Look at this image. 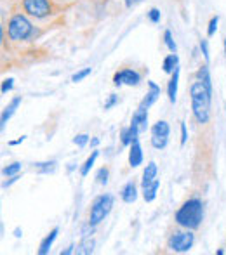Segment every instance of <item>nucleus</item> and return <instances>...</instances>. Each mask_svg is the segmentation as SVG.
<instances>
[{
	"instance_id": "1",
	"label": "nucleus",
	"mask_w": 226,
	"mask_h": 255,
	"mask_svg": "<svg viewBox=\"0 0 226 255\" xmlns=\"http://www.w3.org/2000/svg\"><path fill=\"white\" fill-rule=\"evenodd\" d=\"M192 96V113L199 124L206 125L211 120V103H213V91L207 89L206 84L200 80L193 82L190 87Z\"/></svg>"
},
{
	"instance_id": "2",
	"label": "nucleus",
	"mask_w": 226,
	"mask_h": 255,
	"mask_svg": "<svg viewBox=\"0 0 226 255\" xmlns=\"http://www.w3.org/2000/svg\"><path fill=\"white\" fill-rule=\"evenodd\" d=\"M204 214H206V210H204L202 200L190 198L178 208V212H176V215H174V221H176V224L181 226V228L195 231V229H199L200 224H202Z\"/></svg>"
},
{
	"instance_id": "3",
	"label": "nucleus",
	"mask_w": 226,
	"mask_h": 255,
	"mask_svg": "<svg viewBox=\"0 0 226 255\" xmlns=\"http://www.w3.org/2000/svg\"><path fill=\"white\" fill-rule=\"evenodd\" d=\"M7 35L12 42H24V40H33L40 35V31L33 26L28 16L24 12L12 14L7 23Z\"/></svg>"
},
{
	"instance_id": "4",
	"label": "nucleus",
	"mask_w": 226,
	"mask_h": 255,
	"mask_svg": "<svg viewBox=\"0 0 226 255\" xmlns=\"http://www.w3.org/2000/svg\"><path fill=\"white\" fill-rule=\"evenodd\" d=\"M21 9L26 16L35 19H45L57 12V3L56 0H23Z\"/></svg>"
},
{
	"instance_id": "5",
	"label": "nucleus",
	"mask_w": 226,
	"mask_h": 255,
	"mask_svg": "<svg viewBox=\"0 0 226 255\" xmlns=\"http://www.w3.org/2000/svg\"><path fill=\"white\" fill-rule=\"evenodd\" d=\"M113 196L112 195H99L94 198V202L91 205V212H89V222L92 226H98L108 217V214L113 208Z\"/></svg>"
},
{
	"instance_id": "6",
	"label": "nucleus",
	"mask_w": 226,
	"mask_h": 255,
	"mask_svg": "<svg viewBox=\"0 0 226 255\" xmlns=\"http://www.w3.org/2000/svg\"><path fill=\"white\" fill-rule=\"evenodd\" d=\"M193 243H195V235L192 229H185V231H176L172 233L167 240V247L176 254H186L192 250Z\"/></svg>"
},
{
	"instance_id": "7",
	"label": "nucleus",
	"mask_w": 226,
	"mask_h": 255,
	"mask_svg": "<svg viewBox=\"0 0 226 255\" xmlns=\"http://www.w3.org/2000/svg\"><path fill=\"white\" fill-rule=\"evenodd\" d=\"M141 84V75L138 73L132 68H124V70L117 71L113 75V85L115 87H122V85H131V87H136V85Z\"/></svg>"
},
{
	"instance_id": "8",
	"label": "nucleus",
	"mask_w": 226,
	"mask_h": 255,
	"mask_svg": "<svg viewBox=\"0 0 226 255\" xmlns=\"http://www.w3.org/2000/svg\"><path fill=\"white\" fill-rule=\"evenodd\" d=\"M131 125L138 128L139 134H143V132L148 130V108H141V106H139L138 110L134 111V115H132Z\"/></svg>"
},
{
	"instance_id": "9",
	"label": "nucleus",
	"mask_w": 226,
	"mask_h": 255,
	"mask_svg": "<svg viewBox=\"0 0 226 255\" xmlns=\"http://www.w3.org/2000/svg\"><path fill=\"white\" fill-rule=\"evenodd\" d=\"M19 104H21V96H16V98L10 99V103L3 108L2 117H0V128H2V130L5 128V125H7V122L10 120V117L16 113V110L19 108Z\"/></svg>"
},
{
	"instance_id": "10",
	"label": "nucleus",
	"mask_w": 226,
	"mask_h": 255,
	"mask_svg": "<svg viewBox=\"0 0 226 255\" xmlns=\"http://www.w3.org/2000/svg\"><path fill=\"white\" fill-rule=\"evenodd\" d=\"M148 87H150V91L146 92V96L143 98L141 104H139L141 108H150L152 104H155V103H157V99L160 98V92H162L160 85H157L153 80H148Z\"/></svg>"
},
{
	"instance_id": "11",
	"label": "nucleus",
	"mask_w": 226,
	"mask_h": 255,
	"mask_svg": "<svg viewBox=\"0 0 226 255\" xmlns=\"http://www.w3.org/2000/svg\"><path fill=\"white\" fill-rule=\"evenodd\" d=\"M143 163V149H141V144L139 141H134L131 146H129V165L132 168L139 167Z\"/></svg>"
},
{
	"instance_id": "12",
	"label": "nucleus",
	"mask_w": 226,
	"mask_h": 255,
	"mask_svg": "<svg viewBox=\"0 0 226 255\" xmlns=\"http://www.w3.org/2000/svg\"><path fill=\"white\" fill-rule=\"evenodd\" d=\"M157 174H159V167H157L155 161H150V163L145 167V172H143L141 188H146V186L152 184V182L157 179Z\"/></svg>"
},
{
	"instance_id": "13",
	"label": "nucleus",
	"mask_w": 226,
	"mask_h": 255,
	"mask_svg": "<svg viewBox=\"0 0 226 255\" xmlns=\"http://www.w3.org/2000/svg\"><path fill=\"white\" fill-rule=\"evenodd\" d=\"M138 135H139L138 128L132 127V125L122 128V130H120V142H122V146H131L134 141H139Z\"/></svg>"
},
{
	"instance_id": "14",
	"label": "nucleus",
	"mask_w": 226,
	"mask_h": 255,
	"mask_svg": "<svg viewBox=\"0 0 226 255\" xmlns=\"http://www.w3.org/2000/svg\"><path fill=\"white\" fill-rule=\"evenodd\" d=\"M120 196H122V200H124V203H134L136 200H138V186H136V182L129 181L127 184L124 186V189H122Z\"/></svg>"
},
{
	"instance_id": "15",
	"label": "nucleus",
	"mask_w": 226,
	"mask_h": 255,
	"mask_svg": "<svg viewBox=\"0 0 226 255\" xmlns=\"http://www.w3.org/2000/svg\"><path fill=\"white\" fill-rule=\"evenodd\" d=\"M178 84H179V66L171 75V80L167 84V98H169V101L172 104L176 103V96H178Z\"/></svg>"
},
{
	"instance_id": "16",
	"label": "nucleus",
	"mask_w": 226,
	"mask_h": 255,
	"mask_svg": "<svg viewBox=\"0 0 226 255\" xmlns=\"http://www.w3.org/2000/svg\"><path fill=\"white\" fill-rule=\"evenodd\" d=\"M57 233H59V228H54L44 240L40 242V247H38V255H47L51 252V247L54 243V240L57 238Z\"/></svg>"
},
{
	"instance_id": "17",
	"label": "nucleus",
	"mask_w": 226,
	"mask_h": 255,
	"mask_svg": "<svg viewBox=\"0 0 226 255\" xmlns=\"http://www.w3.org/2000/svg\"><path fill=\"white\" fill-rule=\"evenodd\" d=\"M179 66V57H178V54H174V52H171L169 56H166L164 57V63H162V70H164V73H167V75H172L174 73V70Z\"/></svg>"
},
{
	"instance_id": "18",
	"label": "nucleus",
	"mask_w": 226,
	"mask_h": 255,
	"mask_svg": "<svg viewBox=\"0 0 226 255\" xmlns=\"http://www.w3.org/2000/svg\"><path fill=\"white\" fill-rule=\"evenodd\" d=\"M195 77H197V80H200L202 84H206L207 89H211V91H213V78H211V71H209V66H207V63L202 64V66L197 70Z\"/></svg>"
},
{
	"instance_id": "19",
	"label": "nucleus",
	"mask_w": 226,
	"mask_h": 255,
	"mask_svg": "<svg viewBox=\"0 0 226 255\" xmlns=\"http://www.w3.org/2000/svg\"><path fill=\"white\" fill-rule=\"evenodd\" d=\"M159 188H160V181H159V179H155V181H153L150 186L143 188V198H145V202H146V203L153 202V200L157 198V193H159Z\"/></svg>"
},
{
	"instance_id": "20",
	"label": "nucleus",
	"mask_w": 226,
	"mask_h": 255,
	"mask_svg": "<svg viewBox=\"0 0 226 255\" xmlns=\"http://www.w3.org/2000/svg\"><path fill=\"white\" fill-rule=\"evenodd\" d=\"M57 163L54 160L51 161H37V163H33V170L37 172V174H52V172L56 170Z\"/></svg>"
},
{
	"instance_id": "21",
	"label": "nucleus",
	"mask_w": 226,
	"mask_h": 255,
	"mask_svg": "<svg viewBox=\"0 0 226 255\" xmlns=\"http://www.w3.org/2000/svg\"><path fill=\"white\" fill-rule=\"evenodd\" d=\"M171 127L166 120H159L157 124H153L152 127V135H160V137H169Z\"/></svg>"
},
{
	"instance_id": "22",
	"label": "nucleus",
	"mask_w": 226,
	"mask_h": 255,
	"mask_svg": "<svg viewBox=\"0 0 226 255\" xmlns=\"http://www.w3.org/2000/svg\"><path fill=\"white\" fill-rule=\"evenodd\" d=\"M94 252V240H91V238H84L82 240V243H78L77 247H75V254H78V255H89V254H92Z\"/></svg>"
},
{
	"instance_id": "23",
	"label": "nucleus",
	"mask_w": 226,
	"mask_h": 255,
	"mask_svg": "<svg viewBox=\"0 0 226 255\" xmlns=\"http://www.w3.org/2000/svg\"><path fill=\"white\" fill-rule=\"evenodd\" d=\"M98 156H99V151H98V149H94V151L91 153V156H89L87 160L84 161V165L80 167V175H82V177L89 175V172H91V168L94 167V163H96V160H98Z\"/></svg>"
},
{
	"instance_id": "24",
	"label": "nucleus",
	"mask_w": 226,
	"mask_h": 255,
	"mask_svg": "<svg viewBox=\"0 0 226 255\" xmlns=\"http://www.w3.org/2000/svg\"><path fill=\"white\" fill-rule=\"evenodd\" d=\"M21 172V161H12L10 165H7V167H3L2 174L5 175V177H12V175L19 174Z\"/></svg>"
},
{
	"instance_id": "25",
	"label": "nucleus",
	"mask_w": 226,
	"mask_h": 255,
	"mask_svg": "<svg viewBox=\"0 0 226 255\" xmlns=\"http://www.w3.org/2000/svg\"><path fill=\"white\" fill-rule=\"evenodd\" d=\"M164 44H166V47L169 49V52L178 54V45H176L174 38H172L171 30H166V31H164Z\"/></svg>"
},
{
	"instance_id": "26",
	"label": "nucleus",
	"mask_w": 226,
	"mask_h": 255,
	"mask_svg": "<svg viewBox=\"0 0 226 255\" xmlns=\"http://www.w3.org/2000/svg\"><path fill=\"white\" fill-rule=\"evenodd\" d=\"M108 177H110V170L108 167H101L98 170V174H96V182L101 186H106L108 184Z\"/></svg>"
},
{
	"instance_id": "27",
	"label": "nucleus",
	"mask_w": 226,
	"mask_h": 255,
	"mask_svg": "<svg viewBox=\"0 0 226 255\" xmlns=\"http://www.w3.org/2000/svg\"><path fill=\"white\" fill-rule=\"evenodd\" d=\"M169 142V137H160V135H152V146L155 149H164Z\"/></svg>"
},
{
	"instance_id": "28",
	"label": "nucleus",
	"mask_w": 226,
	"mask_h": 255,
	"mask_svg": "<svg viewBox=\"0 0 226 255\" xmlns=\"http://www.w3.org/2000/svg\"><path fill=\"white\" fill-rule=\"evenodd\" d=\"M218 23H220V16H213L209 21V26H207V37H214L218 31Z\"/></svg>"
},
{
	"instance_id": "29",
	"label": "nucleus",
	"mask_w": 226,
	"mask_h": 255,
	"mask_svg": "<svg viewBox=\"0 0 226 255\" xmlns=\"http://www.w3.org/2000/svg\"><path fill=\"white\" fill-rule=\"evenodd\" d=\"M91 71H92L91 68H84V70L77 71V73L71 77V82H73V84H78V82H82L84 78H87L89 75H91Z\"/></svg>"
},
{
	"instance_id": "30",
	"label": "nucleus",
	"mask_w": 226,
	"mask_h": 255,
	"mask_svg": "<svg viewBox=\"0 0 226 255\" xmlns=\"http://www.w3.org/2000/svg\"><path fill=\"white\" fill-rule=\"evenodd\" d=\"M89 141H91V137H89L87 134H78L77 137H73V144H77L78 148H84V146H87Z\"/></svg>"
},
{
	"instance_id": "31",
	"label": "nucleus",
	"mask_w": 226,
	"mask_h": 255,
	"mask_svg": "<svg viewBox=\"0 0 226 255\" xmlns=\"http://www.w3.org/2000/svg\"><path fill=\"white\" fill-rule=\"evenodd\" d=\"M200 51H202V56H204V59H206V63H209L211 54H209V44H207L206 38H202V40H200Z\"/></svg>"
},
{
	"instance_id": "32",
	"label": "nucleus",
	"mask_w": 226,
	"mask_h": 255,
	"mask_svg": "<svg viewBox=\"0 0 226 255\" xmlns=\"http://www.w3.org/2000/svg\"><path fill=\"white\" fill-rule=\"evenodd\" d=\"M12 87H14V78L9 77L2 82V89H0V92H2V94H7V92L12 91Z\"/></svg>"
},
{
	"instance_id": "33",
	"label": "nucleus",
	"mask_w": 226,
	"mask_h": 255,
	"mask_svg": "<svg viewBox=\"0 0 226 255\" xmlns=\"http://www.w3.org/2000/svg\"><path fill=\"white\" fill-rule=\"evenodd\" d=\"M118 103H120L118 96H117V94H110V96H108V99H106V103H105V110H112V108H113V106H117Z\"/></svg>"
},
{
	"instance_id": "34",
	"label": "nucleus",
	"mask_w": 226,
	"mask_h": 255,
	"mask_svg": "<svg viewBox=\"0 0 226 255\" xmlns=\"http://www.w3.org/2000/svg\"><path fill=\"white\" fill-rule=\"evenodd\" d=\"M94 228L96 226H92L91 222L87 221V224L82 226V238H91V235L94 233Z\"/></svg>"
},
{
	"instance_id": "35",
	"label": "nucleus",
	"mask_w": 226,
	"mask_h": 255,
	"mask_svg": "<svg viewBox=\"0 0 226 255\" xmlns=\"http://www.w3.org/2000/svg\"><path fill=\"white\" fill-rule=\"evenodd\" d=\"M148 17H150V21H152V23H160V10L157 9V7H152V9H150V12H148Z\"/></svg>"
},
{
	"instance_id": "36",
	"label": "nucleus",
	"mask_w": 226,
	"mask_h": 255,
	"mask_svg": "<svg viewBox=\"0 0 226 255\" xmlns=\"http://www.w3.org/2000/svg\"><path fill=\"white\" fill-rule=\"evenodd\" d=\"M186 141H188V130H186L185 122H181V146H185Z\"/></svg>"
},
{
	"instance_id": "37",
	"label": "nucleus",
	"mask_w": 226,
	"mask_h": 255,
	"mask_svg": "<svg viewBox=\"0 0 226 255\" xmlns=\"http://www.w3.org/2000/svg\"><path fill=\"white\" fill-rule=\"evenodd\" d=\"M19 179H21V175H19V174L12 175V177H9V181H5V182H3V184H2V188H3V189H7V188H9V186H12L14 182H17V181H19Z\"/></svg>"
},
{
	"instance_id": "38",
	"label": "nucleus",
	"mask_w": 226,
	"mask_h": 255,
	"mask_svg": "<svg viewBox=\"0 0 226 255\" xmlns=\"http://www.w3.org/2000/svg\"><path fill=\"white\" fill-rule=\"evenodd\" d=\"M124 2H125V7H127V9H131V7H136L138 3H141L143 0H124Z\"/></svg>"
},
{
	"instance_id": "39",
	"label": "nucleus",
	"mask_w": 226,
	"mask_h": 255,
	"mask_svg": "<svg viewBox=\"0 0 226 255\" xmlns=\"http://www.w3.org/2000/svg\"><path fill=\"white\" fill-rule=\"evenodd\" d=\"M70 254H75V245H70L68 249H64L59 252V255H70Z\"/></svg>"
},
{
	"instance_id": "40",
	"label": "nucleus",
	"mask_w": 226,
	"mask_h": 255,
	"mask_svg": "<svg viewBox=\"0 0 226 255\" xmlns=\"http://www.w3.org/2000/svg\"><path fill=\"white\" fill-rule=\"evenodd\" d=\"M26 139V135H21L19 139H16V141H9V146H16V144H21V142Z\"/></svg>"
},
{
	"instance_id": "41",
	"label": "nucleus",
	"mask_w": 226,
	"mask_h": 255,
	"mask_svg": "<svg viewBox=\"0 0 226 255\" xmlns=\"http://www.w3.org/2000/svg\"><path fill=\"white\" fill-rule=\"evenodd\" d=\"M89 144H91V146H92V148H96V146H98V144H99V139H98V137H92V139H91V141H89Z\"/></svg>"
},
{
	"instance_id": "42",
	"label": "nucleus",
	"mask_w": 226,
	"mask_h": 255,
	"mask_svg": "<svg viewBox=\"0 0 226 255\" xmlns=\"http://www.w3.org/2000/svg\"><path fill=\"white\" fill-rule=\"evenodd\" d=\"M21 235H23V231H21L19 228H16V229H14V236H16V238H19Z\"/></svg>"
},
{
	"instance_id": "43",
	"label": "nucleus",
	"mask_w": 226,
	"mask_h": 255,
	"mask_svg": "<svg viewBox=\"0 0 226 255\" xmlns=\"http://www.w3.org/2000/svg\"><path fill=\"white\" fill-rule=\"evenodd\" d=\"M223 45H225V57H226V38L223 40Z\"/></svg>"
}]
</instances>
